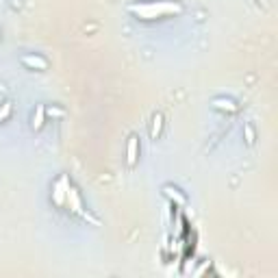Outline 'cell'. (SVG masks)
<instances>
[{
    "mask_svg": "<svg viewBox=\"0 0 278 278\" xmlns=\"http://www.w3.org/2000/svg\"><path fill=\"white\" fill-rule=\"evenodd\" d=\"M46 116H52V118H59V116H63V111H59V109H46Z\"/></svg>",
    "mask_w": 278,
    "mask_h": 278,
    "instance_id": "7c38bea8",
    "label": "cell"
},
{
    "mask_svg": "<svg viewBox=\"0 0 278 278\" xmlns=\"http://www.w3.org/2000/svg\"><path fill=\"white\" fill-rule=\"evenodd\" d=\"M128 11L135 13L142 20H154L163 18V15H176L183 13V5L174 3V0H159V3H139V5H128Z\"/></svg>",
    "mask_w": 278,
    "mask_h": 278,
    "instance_id": "6da1fadb",
    "label": "cell"
},
{
    "mask_svg": "<svg viewBox=\"0 0 278 278\" xmlns=\"http://www.w3.org/2000/svg\"><path fill=\"white\" fill-rule=\"evenodd\" d=\"M11 109H13V102L11 100H5L3 104H0V124H3V122L11 116Z\"/></svg>",
    "mask_w": 278,
    "mask_h": 278,
    "instance_id": "9c48e42d",
    "label": "cell"
},
{
    "mask_svg": "<svg viewBox=\"0 0 278 278\" xmlns=\"http://www.w3.org/2000/svg\"><path fill=\"white\" fill-rule=\"evenodd\" d=\"M165 193L170 196L172 200H176L178 204H185V196H181V193H178V189H172V187H165Z\"/></svg>",
    "mask_w": 278,
    "mask_h": 278,
    "instance_id": "30bf717a",
    "label": "cell"
},
{
    "mask_svg": "<svg viewBox=\"0 0 278 278\" xmlns=\"http://www.w3.org/2000/svg\"><path fill=\"white\" fill-rule=\"evenodd\" d=\"M44 122H46V107L44 104H37L35 113H33V120H31V128L33 130H42Z\"/></svg>",
    "mask_w": 278,
    "mask_h": 278,
    "instance_id": "8992f818",
    "label": "cell"
},
{
    "mask_svg": "<svg viewBox=\"0 0 278 278\" xmlns=\"http://www.w3.org/2000/svg\"><path fill=\"white\" fill-rule=\"evenodd\" d=\"M22 63L31 70H46L48 68V61L39 54H22Z\"/></svg>",
    "mask_w": 278,
    "mask_h": 278,
    "instance_id": "5b68a950",
    "label": "cell"
},
{
    "mask_svg": "<svg viewBox=\"0 0 278 278\" xmlns=\"http://www.w3.org/2000/svg\"><path fill=\"white\" fill-rule=\"evenodd\" d=\"M65 202L70 204V209L74 211L76 215H80V217H85V219H89V222H94V224H98V219L96 217H92L87 213V211L83 209V200H80V196H78V191L74 189V187H68V193H65Z\"/></svg>",
    "mask_w": 278,
    "mask_h": 278,
    "instance_id": "7a4b0ae2",
    "label": "cell"
},
{
    "mask_svg": "<svg viewBox=\"0 0 278 278\" xmlns=\"http://www.w3.org/2000/svg\"><path fill=\"white\" fill-rule=\"evenodd\" d=\"M243 133H246V144L248 146H252V144H255V130H252V126L250 124H243Z\"/></svg>",
    "mask_w": 278,
    "mask_h": 278,
    "instance_id": "8fae6325",
    "label": "cell"
},
{
    "mask_svg": "<svg viewBox=\"0 0 278 278\" xmlns=\"http://www.w3.org/2000/svg\"><path fill=\"white\" fill-rule=\"evenodd\" d=\"M161 128H163V116H161V113H154L152 126H150V137H152V139H159Z\"/></svg>",
    "mask_w": 278,
    "mask_h": 278,
    "instance_id": "ba28073f",
    "label": "cell"
},
{
    "mask_svg": "<svg viewBox=\"0 0 278 278\" xmlns=\"http://www.w3.org/2000/svg\"><path fill=\"white\" fill-rule=\"evenodd\" d=\"M213 107L217 109V111H237V104L233 102V100H228V98H215L213 100Z\"/></svg>",
    "mask_w": 278,
    "mask_h": 278,
    "instance_id": "52a82bcc",
    "label": "cell"
},
{
    "mask_svg": "<svg viewBox=\"0 0 278 278\" xmlns=\"http://www.w3.org/2000/svg\"><path fill=\"white\" fill-rule=\"evenodd\" d=\"M137 157H139V139H137V135H130L128 144H126V165L135 168Z\"/></svg>",
    "mask_w": 278,
    "mask_h": 278,
    "instance_id": "277c9868",
    "label": "cell"
},
{
    "mask_svg": "<svg viewBox=\"0 0 278 278\" xmlns=\"http://www.w3.org/2000/svg\"><path fill=\"white\" fill-rule=\"evenodd\" d=\"M68 187H70L68 176H61L59 181L54 183V187H52V200H54L57 207H63V204H65V193H68Z\"/></svg>",
    "mask_w": 278,
    "mask_h": 278,
    "instance_id": "3957f363",
    "label": "cell"
}]
</instances>
